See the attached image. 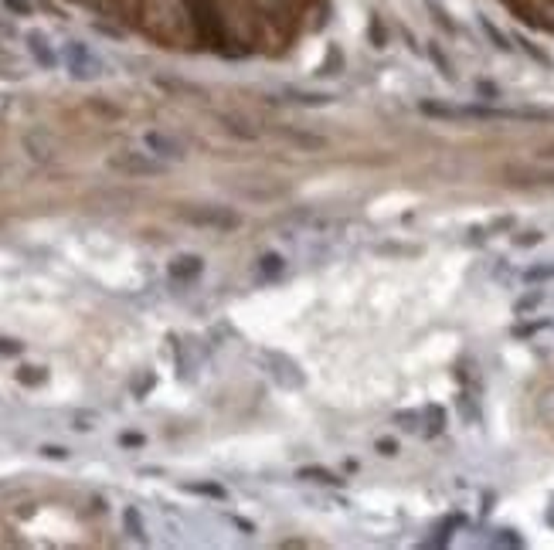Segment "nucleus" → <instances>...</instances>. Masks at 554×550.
I'll return each instance as SVG.
<instances>
[{"label": "nucleus", "instance_id": "nucleus-18", "mask_svg": "<svg viewBox=\"0 0 554 550\" xmlns=\"http://www.w3.org/2000/svg\"><path fill=\"white\" fill-rule=\"evenodd\" d=\"M20 350H24V343L7 340V337H0V357H18Z\"/></svg>", "mask_w": 554, "mask_h": 550}, {"label": "nucleus", "instance_id": "nucleus-17", "mask_svg": "<svg viewBox=\"0 0 554 550\" xmlns=\"http://www.w3.org/2000/svg\"><path fill=\"white\" fill-rule=\"evenodd\" d=\"M4 7H7L11 14H18V18H27V14H31V0H4Z\"/></svg>", "mask_w": 554, "mask_h": 550}, {"label": "nucleus", "instance_id": "nucleus-21", "mask_svg": "<svg viewBox=\"0 0 554 550\" xmlns=\"http://www.w3.org/2000/svg\"><path fill=\"white\" fill-rule=\"evenodd\" d=\"M541 299H544V292H531V296H524V299L517 303V313H527V309H534Z\"/></svg>", "mask_w": 554, "mask_h": 550}, {"label": "nucleus", "instance_id": "nucleus-13", "mask_svg": "<svg viewBox=\"0 0 554 550\" xmlns=\"http://www.w3.org/2000/svg\"><path fill=\"white\" fill-rule=\"evenodd\" d=\"M218 119H221V123H225V130H228V133H235V136H242V139H255V130H245V123H242V119H235V115H218Z\"/></svg>", "mask_w": 554, "mask_h": 550}, {"label": "nucleus", "instance_id": "nucleus-26", "mask_svg": "<svg viewBox=\"0 0 554 550\" xmlns=\"http://www.w3.org/2000/svg\"><path fill=\"white\" fill-rule=\"evenodd\" d=\"M537 242H541V235H537V231H527V235H520V238H517V245H537Z\"/></svg>", "mask_w": 554, "mask_h": 550}, {"label": "nucleus", "instance_id": "nucleus-7", "mask_svg": "<svg viewBox=\"0 0 554 550\" xmlns=\"http://www.w3.org/2000/svg\"><path fill=\"white\" fill-rule=\"evenodd\" d=\"M510 184H554V170H527V167H510L503 170Z\"/></svg>", "mask_w": 554, "mask_h": 550}, {"label": "nucleus", "instance_id": "nucleus-24", "mask_svg": "<svg viewBox=\"0 0 554 550\" xmlns=\"http://www.w3.org/2000/svg\"><path fill=\"white\" fill-rule=\"evenodd\" d=\"M378 452L381 456H398V442L395 438H378Z\"/></svg>", "mask_w": 554, "mask_h": 550}, {"label": "nucleus", "instance_id": "nucleus-2", "mask_svg": "<svg viewBox=\"0 0 554 550\" xmlns=\"http://www.w3.org/2000/svg\"><path fill=\"white\" fill-rule=\"evenodd\" d=\"M109 167L116 173H126V177H164L167 163L153 153H136V150H123L109 156Z\"/></svg>", "mask_w": 554, "mask_h": 550}, {"label": "nucleus", "instance_id": "nucleus-6", "mask_svg": "<svg viewBox=\"0 0 554 550\" xmlns=\"http://www.w3.org/2000/svg\"><path fill=\"white\" fill-rule=\"evenodd\" d=\"M204 272V262L197 258V255H177L171 262V279L173 282H191Z\"/></svg>", "mask_w": 554, "mask_h": 550}, {"label": "nucleus", "instance_id": "nucleus-11", "mask_svg": "<svg viewBox=\"0 0 554 550\" xmlns=\"http://www.w3.org/2000/svg\"><path fill=\"white\" fill-rule=\"evenodd\" d=\"M425 418H429V435H439L442 428H445V411H442L439 404H429Z\"/></svg>", "mask_w": 554, "mask_h": 550}, {"label": "nucleus", "instance_id": "nucleus-12", "mask_svg": "<svg viewBox=\"0 0 554 550\" xmlns=\"http://www.w3.org/2000/svg\"><path fill=\"white\" fill-rule=\"evenodd\" d=\"M289 99L293 102H300V106H326L330 102V95H313V92H300V89H289Z\"/></svg>", "mask_w": 554, "mask_h": 550}, {"label": "nucleus", "instance_id": "nucleus-28", "mask_svg": "<svg viewBox=\"0 0 554 550\" xmlns=\"http://www.w3.org/2000/svg\"><path fill=\"white\" fill-rule=\"evenodd\" d=\"M551 523H554V513H551Z\"/></svg>", "mask_w": 554, "mask_h": 550}, {"label": "nucleus", "instance_id": "nucleus-1", "mask_svg": "<svg viewBox=\"0 0 554 550\" xmlns=\"http://www.w3.org/2000/svg\"><path fill=\"white\" fill-rule=\"evenodd\" d=\"M61 58H65V68H68V75L75 78V82H92V78H99L106 72L102 58H99L85 41H65Z\"/></svg>", "mask_w": 554, "mask_h": 550}, {"label": "nucleus", "instance_id": "nucleus-3", "mask_svg": "<svg viewBox=\"0 0 554 550\" xmlns=\"http://www.w3.org/2000/svg\"><path fill=\"white\" fill-rule=\"evenodd\" d=\"M180 218L187 221V225H197V228H214V231H235L242 225V218L228 208H184L180 211Z\"/></svg>", "mask_w": 554, "mask_h": 550}, {"label": "nucleus", "instance_id": "nucleus-16", "mask_svg": "<svg viewBox=\"0 0 554 550\" xmlns=\"http://www.w3.org/2000/svg\"><path fill=\"white\" fill-rule=\"evenodd\" d=\"M524 279H527V282H548V279H554V262H551V265L527 268V272H524Z\"/></svg>", "mask_w": 554, "mask_h": 550}, {"label": "nucleus", "instance_id": "nucleus-19", "mask_svg": "<svg viewBox=\"0 0 554 550\" xmlns=\"http://www.w3.org/2000/svg\"><path fill=\"white\" fill-rule=\"evenodd\" d=\"M395 421H398L402 428H408V432H415V428H419V425H415V421H419V415H415V411H398V415H395Z\"/></svg>", "mask_w": 554, "mask_h": 550}, {"label": "nucleus", "instance_id": "nucleus-9", "mask_svg": "<svg viewBox=\"0 0 554 550\" xmlns=\"http://www.w3.org/2000/svg\"><path fill=\"white\" fill-rule=\"evenodd\" d=\"M123 527H126V533H130L133 540H140V544L147 540V530H143V520H140V510H136V506H126V510H123Z\"/></svg>", "mask_w": 554, "mask_h": 550}, {"label": "nucleus", "instance_id": "nucleus-4", "mask_svg": "<svg viewBox=\"0 0 554 550\" xmlns=\"http://www.w3.org/2000/svg\"><path fill=\"white\" fill-rule=\"evenodd\" d=\"M143 143H147V150L153 156H160V160H184V143L180 139H173V136L160 133V130H150V133L143 136Z\"/></svg>", "mask_w": 554, "mask_h": 550}, {"label": "nucleus", "instance_id": "nucleus-5", "mask_svg": "<svg viewBox=\"0 0 554 550\" xmlns=\"http://www.w3.org/2000/svg\"><path fill=\"white\" fill-rule=\"evenodd\" d=\"M27 51H31V58L38 61V68H44V72H51L58 65V51L51 48V41H48V35L44 31H27Z\"/></svg>", "mask_w": 554, "mask_h": 550}, {"label": "nucleus", "instance_id": "nucleus-25", "mask_svg": "<svg viewBox=\"0 0 554 550\" xmlns=\"http://www.w3.org/2000/svg\"><path fill=\"white\" fill-rule=\"evenodd\" d=\"M92 425H96V415H92V418H89V415H78L75 418V428H78V432H89Z\"/></svg>", "mask_w": 554, "mask_h": 550}, {"label": "nucleus", "instance_id": "nucleus-10", "mask_svg": "<svg viewBox=\"0 0 554 550\" xmlns=\"http://www.w3.org/2000/svg\"><path fill=\"white\" fill-rule=\"evenodd\" d=\"M48 380V370L44 367H20L18 370V384H24V387H38V384H44Z\"/></svg>", "mask_w": 554, "mask_h": 550}, {"label": "nucleus", "instance_id": "nucleus-20", "mask_svg": "<svg viewBox=\"0 0 554 550\" xmlns=\"http://www.w3.org/2000/svg\"><path fill=\"white\" fill-rule=\"evenodd\" d=\"M41 456L61 462V458H68V449H61V445H41Z\"/></svg>", "mask_w": 554, "mask_h": 550}, {"label": "nucleus", "instance_id": "nucleus-8", "mask_svg": "<svg viewBox=\"0 0 554 550\" xmlns=\"http://www.w3.org/2000/svg\"><path fill=\"white\" fill-rule=\"evenodd\" d=\"M296 479H303V482H320V486H340V482H344L340 475H333L330 469H324V465H306V469L296 473Z\"/></svg>", "mask_w": 554, "mask_h": 550}, {"label": "nucleus", "instance_id": "nucleus-14", "mask_svg": "<svg viewBox=\"0 0 554 550\" xmlns=\"http://www.w3.org/2000/svg\"><path fill=\"white\" fill-rule=\"evenodd\" d=\"M259 268H262V275H279L286 265H283V258H279V255H272V251H269V255L259 258Z\"/></svg>", "mask_w": 554, "mask_h": 550}, {"label": "nucleus", "instance_id": "nucleus-23", "mask_svg": "<svg viewBox=\"0 0 554 550\" xmlns=\"http://www.w3.org/2000/svg\"><path fill=\"white\" fill-rule=\"evenodd\" d=\"M483 27H486V35H490V38L497 41V48H500V51H510V44H507V38L500 35V31H497V27H493V24H490V20H486Z\"/></svg>", "mask_w": 554, "mask_h": 550}, {"label": "nucleus", "instance_id": "nucleus-15", "mask_svg": "<svg viewBox=\"0 0 554 550\" xmlns=\"http://www.w3.org/2000/svg\"><path fill=\"white\" fill-rule=\"evenodd\" d=\"M191 493H201V496H214V499H225V489L218 482H187Z\"/></svg>", "mask_w": 554, "mask_h": 550}, {"label": "nucleus", "instance_id": "nucleus-22", "mask_svg": "<svg viewBox=\"0 0 554 550\" xmlns=\"http://www.w3.org/2000/svg\"><path fill=\"white\" fill-rule=\"evenodd\" d=\"M143 442H147V438L136 435V432H123V435H119V445H126V449H140Z\"/></svg>", "mask_w": 554, "mask_h": 550}, {"label": "nucleus", "instance_id": "nucleus-27", "mask_svg": "<svg viewBox=\"0 0 554 550\" xmlns=\"http://www.w3.org/2000/svg\"><path fill=\"white\" fill-rule=\"evenodd\" d=\"M541 156H551V160H554V143L548 146V150H541Z\"/></svg>", "mask_w": 554, "mask_h": 550}]
</instances>
